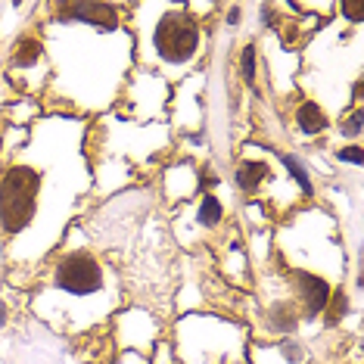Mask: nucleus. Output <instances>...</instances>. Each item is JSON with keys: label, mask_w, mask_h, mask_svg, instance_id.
I'll return each instance as SVG.
<instances>
[{"label": "nucleus", "mask_w": 364, "mask_h": 364, "mask_svg": "<svg viewBox=\"0 0 364 364\" xmlns=\"http://www.w3.org/2000/svg\"><path fill=\"white\" fill-rule=\"evenodd\" d=\"M336 159H339V162H346V165H355V168H361V159H364V153H361V144L339 146V150H336Z\"/></svg>", "instance_id": "15"}, {"label": "nucleus", "mask_w": 364, "mask_h": 364, "mask_svg": "<svg viewBox=\"0 0 364 364\" xmlns=\"http://www.w3.org/2000/svg\"><path fill=\"white\" fill-rule=\"evenodd\" d=\"M293 125L305 137H318V134H324V131L330 128V115L318 100L305 97V100H299L296 103V109H293Z\"/></svg>", "instance_id": "9"}, {"label": "nucleus", "mask_w": 364, "mask_h": 364, "mask_svg": "<svg viewBox=\"0 0 364 364\" xmlns=\"http://www.w3.org/2000/svg\"><path fill=\"white\" fill-rule=\"evenodd\" d=\"M47 289L60 299H69L72 309L87 305L90 321H97L103 311H109V268L94 250H65L56 255V262L47 268Z\"/></svg>", "instance_id": "1"}, {"label": "nucleus", "mask_w": 364, "mask_h": 364, "mask_svg": "<svg viewBox=\"0 0 364 364\" xmlns=\"http://www.w3.org/2000/svg\"><path fill=\"white\" fill-rule=\"evenodd\" d=\"M240 19H243V6H228V19H225L228 26H230V28H237V26H240Z\"/></svg>", "instance_id": "17"}, {"label": "nucleus", "mask_w": 364, "mask_h": 364, "mask_svg": "<svg viewBox=\"0 0 364 364\" xmlns=\"http://www.w3.org/2000/svg\"><path fill=\"white\" fill-rule=\"evenodd\" d=\"M193 221H196V228H200V230H218L221 221H225V203H221L215 193L205 190V193H200Z\"/></svg>", "instance_id": "11"}, {"label": "nucleus", "mask_w": 364, "mask_h": 364, "mask_svg": "<svg viewBox=\"0 0 364 364\" xmlns=\"http://www.w3.org/2000/svg\"><path fill=\"white\" fill-rule=\"evenodd\" d=\"M287 280H289V296H293L296 309H299L305 321H314L318 314L327 311V302L333 296V284L324 274H314V271H305V268H289Z\"/></svg>", "instance_id": "4"}, {"label": "nucleus", "mask_w": 364, "mask_h": 364, "mask_svg": "<svg viewBox=\"0 0 364 364\" xmlns=\"http://www.w3.org/2000/svg\"><path fill=\"white\" fill-rule=\"evenodd\" d=\"M352 100H355V106H361V100H364V78H355V85H352Z\"/></svg>", "instance_id": "18"}, {"label": "nucleus", "mask_w": 364, "mask_h": 364, "mask_svg": "<svg viewBox=\"0 0 364 364\" xmlns=\"http://www.w3.org/2000/svg\"><path fill=\"white\" fill-rule=\"evenodd\" d=\"M0 327H6V302L0 299Z\"/></svg>", "instance_id": "19"}, {"label": "nucleus", "mask_w": 364, "mask_h": 364, "mask_svg": "<svg viewBox=\"0 0 364 364\" xmlns=\"http://www.w3.org/2000/svg\"><path fill=\"white\" fill-rule=\"evenodd\" d=\"M271 171L274 168H271V162H264V159H240L234 165V181L243 193L255 196L264 187V181H271Z\"/></svg>", "instance_id": "10"}, {"label": "nucleus", "mask_w": 364, "mask_h": 364, "mask_svg": "<svg viewBox=\"0 0 364 364\" xmlns=\"http://www.w3.org/2000/svg\"><path fill=\"white\" fill-rule=\"evenodd\" d=\"M339 13L352 22V26H361L364 22V4L361 0H352V4H339Z\"/></svg>", "instance_id": "16"}, {"label": "nucleus", "mask_w": 364, "mask_h": 364, "mask_svg": "<svg viewBox=\"0 0 364 364\" xmlns=\"http://www.w3.org/2000/svg\"><path fill=\"white\" fill-rule=\"evenodd\" d=\"M237 75L246 87H255V75H259V50H255L252 41H246L240 47V56H237Z\"/></svg>", "instance_id": "13"}, {"label": "nucleus", "mask_w": 364, "mask_h": 364, "mask_svg": "<svg viewBox=\"0 0 364 364\" xmlns=\"http://www.w3.org/2000/svg\"><path fill=\"white\" fill-rule=\"evenodd\" d=\"M361 131H364V109H361V106H355L352 112H346L343 119L336 122V134L346 137V140H352V144H358Z\"/></svg>", "instance_id": "14"}, {"label": "nucleus", "mask_w": 364, "mask_h": 364, "mask_svg": "<svg viewBox=\"0 0 364 364\" xmlns=\"http://www.w3.org/2000/svg\"><path fill=\"white\" fill-rule=\"evenodd\" d=\"M299 321H302V314L296 309L293 296L271 302L268 311H264V330H268L271 336H293L296 330H299Z\"/></svg>", "instance_id": "8"}, {"label": "nucleus", "mask_w": 364, "mask_h": 364, "mask_svg": "<svg viewBox=\"0 0 364 364\" xmlns=\"http://www.w3.org/2000/svg\"><path fill=\"white\" fill-rule=\"evenodd\" d=\"M4 150H6V137H4V131H0V156H4Z\"/></svg>", "instance_id": "20"}, {"label": "nucleus", "mask_w": 364, "mask_h": 364, "mask_svg": "<svg viewBox=\"0 0 364 364\" xmlns=\"http://www.w3.org/2000/svg\"><path fill=\"white\" fill-rule=\"evenodd\" d=\"M41 184H44V178L31 165L16 162L4 168V175H0V230L6 237L22 234L35 221Z\"/></svg>", "instance_id": "3"}, {"label": "nucleus", "mask_w": 364, "mask_h": 364, "mask_svg": "<svg viewBox=\"0 0 364 364\" xmlns=\"http://www.w3.org/2000/svg\"><path fill=\"white\" fill-rule=\"evenodd\" d=\"M44 38L35 35V31H26V35L16 38L13 50H10V72L13 75H26V72H38L41 63H44Z\"/></svg>", "instance_id": "6"}, {"label": "nucleus", "mask_w": 364, "mask_h": 364, "mask_svg": "<svg viewBox=\"0 0 364 364\" xmlns=\"http://www.w3.org/2000/svg\"><path fill=\"white\" fill-rule=\"evenodd\" d=\"M156 19L146 38V63L159 72H181L193 65L203 53V22L190 6H156Z\"/></svg>", "instance_id": "2"}, {"label": "nucleus", "mask_w": 364, "mask_h": 364, "mask_svg": "<svg viewBox=\"0 0 364 364\" xmlns=\"http://www.w3.org/2000/svg\"><path fill=\"white\" fill-rule=\"evenodd\" d=\"M252 358H264L268 364H305L309 361V352L299 339L284 336L277 343H259L252 349Z\"/></svg>", "instance_id": "7"}, {"label": "nucleus", "mask_w": 364, "mask_h": 364, "mask_svg": "<svg viewBox=\"0 0 364 364\" xmlns=\"http://www.w3.org/2000/svg\"><path fill=\"white\" fill-rule=\"evenodd\" d=\"M277 159L284 162V168H287L289 181H296V187L302 190V196H305V200H311V196H314V184H311L309 168H305V165H302L299 156H293V153H277Z\"/></svg>", "instance_id": "12"}, {"label": "nucleus", "mask_w": 364, "mask_h": 364, "mask_svg": "<svg viewBox=\"0 0 364 364\" xmlns=\"http://www.w3.org/2000/svg\"><path fill=\"white\" fill-rule=\"evenodd\" d=\"M53 13L60 16V26H87L94 31H119L122 22V6L115 4H56Z\"/></svg>", "instance_id": "5"}]
</instances>
